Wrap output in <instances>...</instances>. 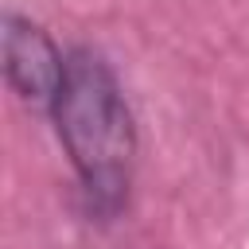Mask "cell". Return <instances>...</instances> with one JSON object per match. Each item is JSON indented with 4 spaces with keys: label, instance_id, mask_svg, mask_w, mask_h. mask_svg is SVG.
<instances>
[{
    "label": "cell",
    "instance_id": "obj_2",
    "mask_svg": "<svg viewBox=\"0 0 249 249\" xmlns=\"http://www.w3.org/2000/svg\"><path fill=\"white\" fill-rule=\"evenodd\" d=\"M4 74L23 101L51 109L66 78V58L35 23L4 16Z\"/></svg>",
    "mask_w": 249,
    "mask_h": 249
},
{
    "label": "cell",
    "instance_id": "obj_1",
    "mask_svg": "<svg viewBox=\"0 0 249 249\" xmlns=\"http://www.w3.org/2000/svg\"><path fill=\"white\" fill-rule=\"evenodd\" d=\"M51 113L82 175L89 210L113 214L128 191V163L136 152V136L128 105L109 66L89 51H74L66 58V78Z\"/></svg>",
    "mask_w": 249,
    "mask_h": 249
}]
</instances>
